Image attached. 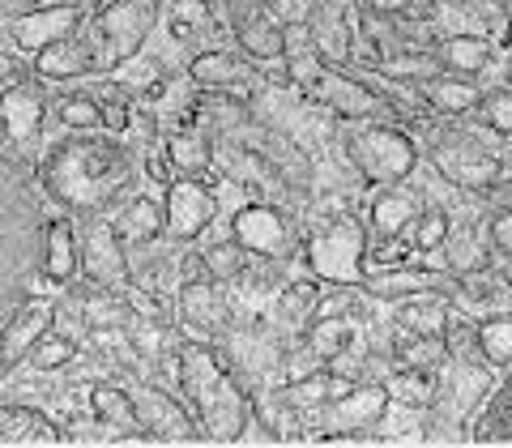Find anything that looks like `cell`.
<instances>
[{"mask_svg":"<svg viewBox=\"0 0 512 448\" xmlns=\"http://www.w3.org/2000/svg\"><path fill=\"white\" fill-rule=\"evenodd\" d=\"M141 158L120 133H73L39 163V184L73 218H99L133 197Z\"/></svg>","mask_w":512,"mask_h":448,"instance_id":"1","label":"cell"},{"mask_svg":"<svg viewBox=\"0 0 512 448\" xmlns=\"http://www.w3.org/2000/svg\"><path fill=\"white\" fill-rule=\"evenodd\" d=\"M342 150L372 188L406 184L423 163L414 133L393 120H342Z\"/></svg>","mask_w":512,"mask_h":448,"instance_id":"2","label":"cell"},{"mask_svg":"<svg viewBox=\"0 0 512 448\" xmlns=\"http://www.w3.org/2000/svg\"><path fill=\"white\" fill-rule=\"evenodd\" d=\"M158 13H163V0H107L90 9L86 43L94 52V69L116 73L124 60L141 56V43L150 39Z\"/></svg>","mask_w":512,"mask_h":448,"instance_id":"3","label":"cell"},{"mask_svg":"<svg viewBox=\"0 0 512 448\" xmlns=\"http://www.w3.org/2000/svg\"><path fill=\"white\" fill-rule=\"evenodd\" d=\"M367 256H372V239H367V222L355 214H333L303 244L308 274L325 286H363Z\"/></svg>","mask_w":512,"mask_h":448,"instance_id":"4","label":"cell"},{"mask_svg":"<svg viewBox=\"0 0 512 448\" xmlns=\"http://www.w3.org/2000/svg\"><path fill=\"white\" fill-rule=\"evenodd\" d=\"M389 384L384 380H363V384H350L342 397H333L320 410L299 414L303 419V436L312 440H363V436H376V427L389 410Z\"/></svg>","mask_w":512,"mask_h":448,"instance_id":"5","label":"cell"},{"mask_svg":"<svg viewBox=\"0 0 512 448\" xmlns=\"http://www.w3.org/2000/svg\"><path fill=\"white\" fill-rule=\"evenodd\" d=\"M231 239L248 256H256V261H291L295 252H303L295 218L286 210H278L274 201L239 205L235 218H231Z\"/></svg>","mask_w":512,"mask_h":448,"instance_id":"6","label":"cell"},{"mask_svg":"<svg viewBox=\"0 0 512 448\" xmlns=\"http://www.w3.org/2000/svg\"><path fill=\"white\" fill-rule=\"evenodd\" d=\"M86 22H90V5H86V0H73V5H39V9H26V13H9V18H5V35H9L13 52L39 56L43 47L82 35Z\"/></svg>","mask_w":512,"mask_h":448,"instance_id":"7","label":"cell"},{"mask_svg":"<svg viewBox=\"0 0 512 448\" xmlns=\"http://www.w3.org/2000/svg\"><path fill=\"white\" fill-rule=\"evenodd\" d=\"M82 278L90 286H107V291H128L133 278V256L120 231L111 227V218H86L82 227Z\"/></svg>","mask_w":512,"mask_h":448,"instance_id":"8","label":"cell"},{"mask_svg":"<svg viewBox=\"0 0 512 448\" xmlns=\"http://www.w3.org/2000/svg\"><path fill=\"white\" fill-rule=\"evenodd\" d=\"M308 99H316L338 120H389V107H393L367 77L346 73L342 64H329V69L320 73V82L308 90Z\"/></svg>","mask_w":512,"mask_h":448,"instance_id":"9","label":"cell"},{"mask_svg":"<svg viewBox=\"0 0 512 448\" xmlns=\"http://www.w3.org/2000/svg\"><path fill=\"white\" fill-rule=\"evenodd\" d=\"M163 205H167V239H175V244H197L218 218V192L205 180H192V175H175L163 188Z\"/></svg>","mask_w":512,"mask_h":448,"instance_id":"10","label":"cell"},{"mask_svg":"<svg viewBox=\"0 0 512 448\" xmlns=\"http://www.w3.org/2000/svg\"><path fill=\"white\" fill-rule=\"evenodd\" d=\"M427 210V201L419 197V188L406 184H380L372 188V197H367V239H372V248L384 252L389 244H397L414 222H419V214Z\"/></svg>","mask_w":512,"mask_h":448,"instance_id":"11","label":"cell"},{"mask_svg":"<svg viewBox=\"0 0 512 448\" xmlns=\"http://www.w3.org/2000/svg\"><path fill=\"white\" fill-rule=\"evenodd\" d=\"M363 291L372 299L397 303L410 295H461V278L448 274V269H427V265H384V269H367Z\"/></svg>","mask_w":512,"mask_h":448,"instance_id":"12","label":"cell"},{"mask_svg":"<svg viewBox=\"0 0 512 448\" xmlns=\"http://www.w3.org/2000/svg\"><path fill=\"white\" fill-rule=\"evenodd\" d=\"M133 397H137V410H141L146 440H205L192 406L184 397L167 393L163 384H137Z\"/></svg>","mask_w":512,"mask_h":448,"instance_id":"13","label":"cell"},{"mask_svg":"<svg viewBox=\"0 0 512 448\" xmlns=\"http://www.w3.org/2000/svg\"><path fill=\"white\" fill-rule=\"evenodd\" d=\"M175 308H180L184 329H192L197 338H218L231 320L222 282H214V278H184L180 295H175Z\"/></svg>","mask_w":512,"mask_h":448,"instance_id":"14","label":"cell"},{"mask_svg":"<svg viewBox=\"0 0 512 448\" xmlns=\"http://www.w3.org/2000/svg\"><path fill=\"white\" fill-rule=\"evenodd\" d=\"M52 325H56V303L30 295L22 308L9 312V320H5V338H0V367H5V372H13V367H18L22 359H30L35 342H39Z\"/></svg>","mask_w":512,"mask_h":448,"instance_id":"15","label":"cell"},{"mask_svg":"<svg viewBox=\"0 0 512 448\" xmlns=\"http://www.w3.org/2000/svg\"><path fill=\"white\" fill-rule=\"evenodd\" d=\"M86 402H90L94 423H103L111 436H120V440H146V427H141V410H137L133 389H120V384L94 380L90 389H86Z\"/></svg>","mask_w":512,"mask_h":448,"instance_id":"16","label":"cell"},{"mask_svg":"<svg viewBox=\"0 0 512 448\" xmlns=\"http://www.w3.org/2000/svg\"><path fill=\"white\" fill-rule=\"evenodd\" d=\"M419 103L427 111H436L440 120H466L483 107V86L474 77H453V73H440V77H427V82L414 86Z\"/></svg>","mask_w":512,"mask_h":448,"instance_id":"17","label":"cell"},{"mask_svg":"<svg viewBox=\"0 0 512 448\" xmlns=\"http://www.w3.org/2000/svg\"><path fill=\"white\" fill-rule=\"evenodd\" d=\"M43 278L52 286H69L82 278V227L73 218H52L43 235Z\"/></svg>","mask_w":512,"mask_h":448,"instance_id":"18","label":"cell"},{"mask_svg":"<svg viewBox=\"0 0 512 448\" xmlns=\"http://www.w3.org/2000/svg\"><path fill=\"white\" fill-rule=\"evenodd\" d=\"M252 64L244 52H222V47H210V52H197L188 64V82L197 90H227V94H244V86L252 82Z\"/></svg>","mask_w":512,"mask_h":448,"instance_id":"19","label":"cell"},{"mask_svg":"<svg viewBox=\"0 0 512 448\" xmlns=\"http://www.w3.org/2000/svg\"><path fill=\"white\" fill-rule=\"evenodd\" d=\"M30 73H35L39 82L64 86V82H82V77L99 73V69H94V52H90L86 35H73V39L43 47L39 56H30Z\"/></svg>","mask_w":512,"mask_h":448,"instance_id":"20","label":"cell"},{"mask_svg":"<svg viewBox=\"0 0 512 448\" xmlns=\"http://www.w3.org/2000/svg\"><path fill=\"white\" fill-rule=\"evenodd\" d=\"M163 158H167V167L175 175H192V180H205V175L214 171V133L210 128H201V124H184V128H175V133H167L163 141Z\"/></svg>","mask_w":512,"mask_h":448,"instance_id":"21","label":"cell"},{"mask_svg":"<svg viewBox=\"0 0 512 448\" xmlns=\"http://www.w3.org/2000/svg\"><path fill=\"white\" fill-rule=\"evenodd\" d=\"M111 227L120 231L128 248H146L167 235V205L158 197H146V192H133V197L120 205V214L111 218Z\"/></svg>","mask_w":512,"mask_h":448,"instance_id":"22","label":"cell"},{"mask_svg":"<svg viewBox=\"0 0 512 448\" xmlns=\"http://www.w3.org/2000/svg\"><path fill=\"white\" fill-rule=\"evenodd\" d=\"M320 291H325L320 278H291L286 282L278 291V299H274V329H282L286 338H303L308 325L316 320Z\"/></svg>","mask_w":512,"mask_h":448,"instance_id":"23","label":"cell"},{"mask_svg":"<svg viewBox=\"0 0 512 448\" xmlns=\"http://www.w3.org/2000/svg\"><path fill=\"white\" fill-rule=\"evenodd\" d=\"M43 116H47L43 90L30 86V82H9V90H5V137H9V146H26V141L43 128Z\"/></svg>","mask_w":512,"mask_h":448,"instance_id":"24","label":"cell"},{"mask_svg":"<svg viewBox=\"0 0 512 448\" xmlns=\"http://www.w3.org/2000/svg\"><path fill=\"white\" fill-rule=\"evenodd\" d=\"M235 43H239V52H244L248 60H256V64H282V56H286V22H278L274 9L265 5L235 30Z\"/></svg>","mask_w":512,"mask_h":448,"instance_id":"25","label":"cell"},{"mask_svg":"<svg viewBox=\"0 0 512 448\" xmlns=\"http://www.w3.org/2000/svg\"><path fill=\"white\" fill-rule=\"evenodd\" d=\"M453 312H457L453 295H410V299H397L393 325L406 333H419V338H444Z\"/></svg>","mask_w":512,"mask_h":448,"instance_id":"26","label":"cell"},{"mask_svg":"<svg viewBox=\"0 0 512 448\" xmlns=\"http://www.w3.org/2000/svg\"><path fill=\"white\" fill-rule=\"evenodd\" d=\"M64 431L35 406H0V444L30 448V444H60Z\"/></svg>","mask_w":512,"mask_h":448,"instance_id":"27","label":"cell"},{"mask_svg":"<svg viewBox=\"0 0 512 448\" xmlns=\"http://www.w3.org/2000/svg\"><path fill=\"white\" fill-rule=\"evenodd\" d=\"M470 440H478V444H512V367H508V376L487 393V402L474 410Z\"/></svg>","mask_w":512,"mask_h":448,"instance_id":"28","label":"cell"},{"mask_svg":"<svg viewBox=\"0 0 512 448\" xmlns=\"http://www.w3.org/2000/svg\"><path fill=\"white\" fill-rule=\"evenodd\" d=\"M359 342V333H355V320L350 316H316L308 333H303V346L316 355V363H338L342 355H350V346Z\"/></svg>","mask_w":512,"mask_h":448,"instance_id":"29","label":"cell"},{"mask_svg":"<svg viewBox=\"0 0 512 448\" xmlns=\"http://www.w3.org/2000/svg\"><path fill=\"white\" fill-rule=\"evenodd\" d=\"M308 26H312V39L320 47V56H325L329 64H350V22H346L342 5H333V0L316 5Z\"/></svg>","mask_w":512,"mask_h":448,"instance_id":"30","label":"cell"},{"mask_svg":"<svg viewBox=\"0 0 512 448\" xmlns=\"http://www.w3.org/2000/svg\"><path fill=\"white\" fill-rule=\"evenodd\" d=\"M487 252H491V244H483L474 227H453L444 239V248H440V265L448 269V274L466 278V274L487 269Z\"/></svg>","mask_w":512,"mask_h":448,"instance_id":"31","label":"cell"},{"mask_svg":"<svg viewBox=\"0 0 512 448\" xmlns=\"http://www.w3.org/2000/svg\"><path fill=\"white\" fill-rule=\"evenodd\" d=\"M436 56H440V64H444V73H453V77H474V73L487 69L491 43H487L483 35H448V39L436 47Z\"/></svg>","mask_w":512,"mask_h":448,"instance_id":"32","label":"cell"},{"mask_svg":"<svg viewBox=\"0 0 512 448\" xmlns=\"http://www.w3.org/2000/svg\"><path fill=\"white\" fill-rule=\"evenodd\" d=\"M478 346H483L487 367H495V372H508V367H512V312L478 316Z\"/></svg>","mask_w":512,"mask_h":448,"instance_id":"33","label":"cell"},{"mask_svg":"<svg viewBox=\"0 0 512 448\" xmlns=\"http://www.w3.org/2000/svg\"><path fill=\"white\" fill-rule=\"evenodd\" d=\"M384 384H389L393 402H406L414 410H427L436 402V389H440L436 372H419V367H393V372L384 376Z\"/></svg>","mask_w":512,"mask_h":448,"instance_id":"34","label":"cell"},{"mask_svg":"<svg viewBox=\"0 0 512 448\" xmlns=\"http://www.w3.org/2000/svg\"><path fill=\"white\" fill-rule=\"evenodd\" d=\"M82 308H86V325H90V333H99V329H124L128 320H133V308H137V303H128L120 291L94 286V291L82 299Z\"/></svg>","mask_w":512,"mask_h":448,"instance_id":"35","label":"cell"},{"mask_svg":"<svg viewBox=\"0 0 512 448\" xmlns=\"http://www.w3.org/2000/svg\"><path fill=\"white\" fill-rule=\"evenodd\" d=\"M52 107H56V120L69 128V133H99V128H107L103 99H94V94H82V90L60 94Z\"/></svg>","mask_w":512,"mask_h":448,"instance_id":"36","label":"cell"},{"mask_svg":"<svg viewBox=\"0 0 512 448\" xmlns=\"http://www.w3.org/2000/svg\"><path fill=\"white\" fill-rule=\"evenodd\" d=\"M201 265L205 274H210L214 282H239L248 269V252L235 244V239H222V244H201Z\"/></svg>","mask_w":512,"mask_h":448,"instance_id":"37","label":"cell"},{"mask_svg":"<svg viewBox=\"0 0 512 448\" xmlns=\"http://www.w3.org/2000/svg\"><path fill=\"white\" fill-rule=\"evenodd\" d=\"M77 359V338L73 333H64V329H47L43 338L35 342V350H30V367H35V372H60V367H69Z\"/></svg>","mask_w":512,"mask_h":448,"instance_id":"38","label":"cell"},{"mask_svg":"<svg viewBox=\"0 0 512 448\" xmlns=\"http://www.w3.org/2000/svg\"><path fill=\"white\" fill-rule=\"evenodd\" d=\"M111 82H116L128 99H137V94H150V90L163 86V64H158L154 56H133L111 73Z\"/></svg>","mask_w":512,"mask_h":448,"instance_id":"39","label":"cell"},{"mask_svg":"<svg viewBox=\"0 0 512 448\" xmlns=\"http://www.w3.org/2000/svg\"><path fill=\"white\" fill-rule=\"evenodd\" d=\"M448 231H453V218H448L444 205H427V210L419 214V222L410 227V239H414V252L423 256H436L444 248Z\"/></svg>","mask_w":512,"mask_h":448,"instance_id":"40","label":"cell"},{"mask_svg":"<svg viewBox=\"0 0 512 448\" xmlns=\"http://www.w3.org/2000/svg\"><path fill=\"white\" fill-rule=\"evenodd\" d=\"M478 116L491 133L500 137H512V86H500V90H483V107H478Z\"/></svg>","mask_w":512,"mask_h":448,"instance_id":"41","label":"cell"},{"mask_svg":"<svg viewBox=\"0 0 512 448\" xmlns=\"http://www.w3.org/2000/svg\"><path fill=\"white\" fill-rule=\"evenodd\" d=\"M201 5H205V13H210L222 30H231V35H235V30L244 26L256 9H265V0H201Z\"/></svg>","mask_w":512,"mask_h":448,"instance_id":"42","label":"cell"},{"mask_svg":"<svg viewBox=\"0 0 512 448\" xmlns=\"http://www.w3.org/2000/svg\"><path fill=\"white\" fill-rule=\"evenodd\" d=\"M487 244L495 256H512V210H495L487 218Z\"/></svg>","mask_w":512,"mask_h":448,"instance_id":"43","label":"cell"},{"mask_svg":"<svg viewBox=\"0 0 512 448\" xmlns=\"http://www.w3.org/2000/svg\"><path fill=\"white\" fill-rule=\"evenodd\" d=\"M359 9L372 13V18H402L414 9V0H359Z\"/></svg>","mask_w":512,"mask_h":448,"instance_id":"44","label":"cell"},{"mask_svg":"<svg viewBox=\"0 0 512 448\" xmlns=\"http://www.w3.org/2000/svg\"><path fill=\"white\" fill-rule=\"evenodd\" d=\"M39 5H56V0H5V18H9V13H26V9H39Z\"/></svg>","mask_w":512,"mask_h":448,"instance_id":"45","label":"cell"},{"mask_svg":"<svg viewBox=\"0 0 512 448\" xmlns=\"http://www.w3.org/2000/svg\"><path fill=\"white\" fill-rule=\"evenodd\" d=\"M500 274H504V282L512 286V256H500Z\"/></svg>","mask_w":512,"mask_h":448,"instance_id":"46","label":"cell"},{"mask_svg":"<svg viewBox=\"0 0 512 448\" xmlns=\"http://www.w3.org/2000/svg\"><path fill=\"white\" fill-rule=\"evenodd\" d=\"M500 154H504V163L512 167V137H504V150H500Z\"/></svg>","mask_w":512,"mask_h":448,"instance_id":"47","label":"cell"},{"mask_svg":"<svg viewBox=\"0 0 512 448\" xmlns=\"http://www.w3.org/2000/svg\"><path fill=\"white\" fill-rule=\"evenodd\" d=\"M495 5H500V9L508 13V18H512V0H495Z\"/></svg>","mask_w":512,"mask_h":448,"instance_id":"48","label":"cell"},{"mask_svg":"<svg viewBox=\"0 0 512 448\" xmlns=\"http://www.w3.org/2000/svg\"><path fill=\"white\" fill-rule=\"evenodd\" d=\"M86 5H90V9H99V5H107V0H86Z\"/></svg>","mask_w":512,"mask_h":448,"instance_id":"49","label":"cell"}]
</instances>
